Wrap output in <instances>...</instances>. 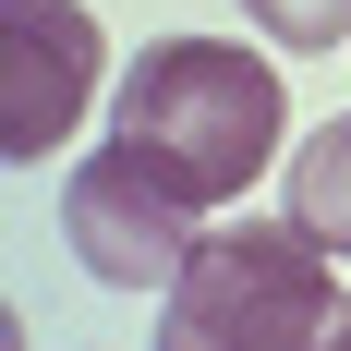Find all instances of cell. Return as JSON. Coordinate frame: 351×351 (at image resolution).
<instances>
[{"label": "cell", "instance_id": "2", "mask_svg": "<svg viewBox=\"0 0 351 351\" xmlns=\"http://www.w3.org/2000/svg\"><path fill=\"white\" fill-rule=\"evenodd\" d=\"M351 327L339 303V254L279 218V230H206L194 267L170 279V315H158V351H327Z\"/></svg>", "mask_w": 351, "mask_h": 351}, {"label": "cell", "instance_id": "6", "mask_svg": "<svg viewBox=\"0 0 351 351\" xmlns=\"http://www.w3.org/2000/svg\"><path fill=\"white\" fill-rule=\"evenodd\" d=\"M243 25H267L279 49H351V0H243Z\"/></svg>", "mask_w": 351, "mask_h": 351}, {"label": "cell", "instance_id": "3", "mask_svg": "<svg viewBox=\"0 0 351 351\" xmlns=\"http://www.w3.org/2000/svg\"><path fill=\"white\" fill-rule=\"evenodd\" d=\"M194 218H206V194L170 182L134 134H109L97 158H73V182H61V243H73V267L109 279V291H170L182 267H194V243H206Z\"/></svg>", "mask_w": 351, "mask_h": 351}, {"label": "cell", "instance_id": "4", "mask_svg": "<svg viewBox=\"0 0 351 351\" xmlns=\"http://www.w3.org/2000/svg\"><path fill=\"white\" fill-rule=\"evenodd\" d=\"M109 36L73 0H0V158H49L97 97Z\"/></svg>", "mask_w": 351, "mask_h": 351}, {"label": "cell", "instance_id": "1", "mask_svg": "<svg viewBox=\"0 0 351 351\" xmlns=\"http://www.w3.org/2000/svg\"><path fill=\"white\" fill-rule=\"evenodd\" d=\"M121 134H134L170 182H194L206 206H230V194H254V170L279 158L291 97H279V73L254 61V49H230V36H158V49L121 73Z\"/></svg>", "mask_w": 351, "mask_h": 351}, {"label": "cell", "instance_id": "7", "mask_svg": "<svg viewBox=\"0 0 351 351\" xmlns=\"http://www.w3.org/2000/svg\"><path fill=\"white\" fill-rule=\"evenodd\" d=\"M327 351H351V327H339V339H327Z\"/></svg>", "mask_w": 351, "mask_h": 351}, {"label": "cell", "instance_id": "5", "mask_svg": "<svg viewBox=\"0 0 351 351\" xmlns=\"http://www.w3.org/2000/svg\"><path fill=\"white\" fill-rule=\"evenodd\" d=\"M291 218H303L327 254H351V109L303 134V158H291Z\"/></svg>", "mask_w": 351, "mask_h": 351}]
</instances>
